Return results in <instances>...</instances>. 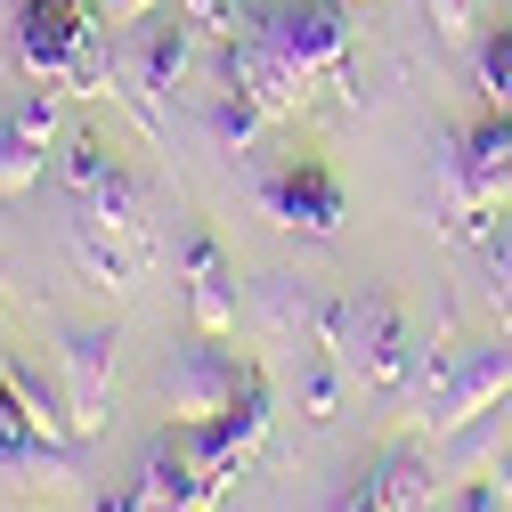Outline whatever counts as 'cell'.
Segmentation results:
<instances>
[{
    "label": "cell",
    "instance_id": "obj_1",
    "mask_svg": "<svg viewBox=\"0 0 512 512\" xmlns=\"http://www.w3.org/2000/svg\"><path fill=\"white\" fill-rule=\"evenodd\" d=\"M66 244H74V261H82V277H90V285L131 293V285L155 269V252H163L147 187H139L131 171H114V179L82 187L74 212H66Z\"/></svg>",
    "mask_w": 512,
    "mask_h": 512
},
{
    "label": "cell",
    "instance_id": "obj_2",
    "mask_svg": "<svg viewBox=\"0 0 512 512\" xmlns=\"http://www.w3.org/2000/svg\"><path fill=\"white\" fill-rule=\"evenodd\" d=\"M317 350H326L350 382H366V391H407L415 366H423L399 301L382 293V285H350V293L317 301Z\"/></svg>",
    "mask_w": 512,
    "mask_h": 512
},
{
    "label": "cell",
    "instance_id": "obj_3",
    "mask_svg": "<svg viewBox=\"0 0 512 512\" xmlns=\"http://www.w3.org/2000/svg\"><path fill=\"white\" fill-rule=\"evenodd\" d=\"M187 57H196V25L187 17H131V33L114 41V98L131 106L147 131H155V106L171 98V82L187 74Z\"/></svg>",
    "mask_w": 512,
    "mask_h": 512
},
{
    "label": "cell",
    "instance_id": "obj_4",
    "mask_svg": "<svg viewBox=\"0 0 512 512\" xmlns=\"http://www.w3.org/2000/svg\"><path fill=\"white\" fill-rule=\"evenodd\" d=\"M252 196H261V212L277 228H301V236H342V179L317 163V155H269L261 171H252Z\"/></svg>",
    "mask_w": 512,
    "mask_h": 512
},
{
    "label": "cell",
    "instance_id": "obj_5",
    "mask_svg": "<svg viewBox=\"0 0 512 512\" xmlns=\"http://www.w3.org/2000/svg\"><path fill=\"white\" fill-rule=\"evenodd\" d=\"M244 382H252V366L228 350V334H196L163 374V407H171V423H212L236 407Z\"/></svg>",
    "mask_w": 512,
    "mask_h": 512
},
{
    "label": "cell",
    "instance_id": "obj_6",
    "mask_svg": "<svg viewBox=\"0 0 512 512\" xmlns=\"http://www.w3.org/2000/svg\"><path fill=\"white\" fill-rule=\"evenodd\" d=\"M512 399V342L496 334V342H472V350H456V366L439 374V391L423 399V431H456V423H472V415H496Z\"/></svg>",
    "mask_w": 512,
    "mask_h": 512
},
{
    "label": "cell",
    "instance_id": "obj_7",
    "mask_svg": "<svg viewBox=\"0 0 512 512\" xmlns=\"http://www.w3.org/2000/svg\"><path fill=\"white\" fill-rule=\"evenodd\" d=\"M244 25H261L293 66L317 82V74H334L342 57H350V25H342V0H252V17Z\"/></svg>",
    "mask_w": 512,
    "mask_h": 512
},
{
    "label": "cell",
    "instance_id": "obj_8",
    "mask_svg": "<svg viewBox=\"0 0 512 512\" xmlns=\"http://www.w3.org/2000/svg\"><path fill=\"white\" fill-rule=\"evenodd\" d=\"M114 366H122V334L114 326H66L57 334V382L74 399V423L82 439L106 431V407H114Z\"/></svg>",
    "mask_w": 512,
    "mask_h": 512
},
{
    "label": "cell",
    "instance_id": "obj_9",
    "mask_svg": "<svg viewBox=\"0 0 512 512\" xmlns=\"http://www.w3.org/2000/svg\"><path fill=\"white\" fill-rule=\"evenodd\" d=\"M228 82L261 106L269 122H293L301 106H309V74L293 66V57L261 33V25H244V33H228Z\"/></svg>",
    "mask_w": 512,
    "mask_h": 512
},
{
    "label": "cell",
    "instance_id": "obj_10",
    "mask_svg": "<svg viewBox=\"0 0 512 512\" xmlns=\"http://www.w3.org/2000/svg\"><path fill=\"white\" fill-rule=\"evenodd\" d=\"M358 488H366V504H374V512H431V504L447 496L439 447H423L415 431H407V439H391V447H382V456L358 472Z\"/></svg>",
    "mask_w": 512,
    "mask_h": 512
},
{
    "label": "cell",
    "instance_id": "obj_11",
    "mask_svg": "<svg viewBox=\"0 0 512 512\" xmlns=\"http://www.w3.org/2000/svg\"><path fill=\"white\" fill-rule=\"evenodd\" d=\"M179 277H187V326L196 334H236V269L204 228H179Z\"/></svg>",
    "mask_w": 512,
    "mask_h": 512
},
{
    "label": "cell",
    "instance_id": "obj_12",
    "mask_svg": "<svg viewBox=\"0 0 512 512\" xmlns=\"http://www.w3.org/2000/svg\"><path fill=\"white\" fill-rule=\"evenodd\" d=\"M317 301L326 293H309V277H293V269L252 277V309H261V326L277 334V350H293V358L317 350Z\"/></svg>",
    "mask_w": 512,
    "mask_h": 512
},
{
    "label": "cell",
    "instance_id": "obj_13",
    "mask_svg": "<svg viewBox=\"0 0 512 512\" xmlns=\"http://www.w3.org/2000/svg\"><path fill=\"white\" fill-rule=\"evenodd\" d=\"M456 155H464L472 196H480L488 212H504V204H512V106H496V114L472 122V131H456Z\"/></svg>",
    "mask_w": 512,
    "mask_h": 512
},
{
    "label": "cell",
    "instance_id": "obj_14",
    "mask_svg": "<svg viewBox=\"0 0 512 512\" xmlns=\"http://www.w3.org/2000/svg\"><path fill=\"white\" fill-rule=\"evenodd\" d=\"M0 391H9V399L25 407V423H33L41 439H82V423H74V399H66V382H57V374H41L33 358H0Z\"/></svg>",
    "mask_w": 512,
    "mask_h": 512
},
{
    "label": "cell",
    "instance_id": "obj_15",
    "mask_svg": "<svg viewBox=\"0 0 512 512\" xmlns=\"http://www.w3.org/2000/svg\"><path fill=\"white\" fill-rule=\"evenodd\" d=\"M57 90L66 98H106L114 90V41H106V9L82 17L74 49H66V74H57Z\"/></svg>",
    "mask_w": 512,
    "mask_h": 512
},
{
    "label": "cell",
    "instance_id": "obj_16",
    "mask_svg": "<svg viewBox=\"0 0 512 512\" xmlns=\"http://www.w3.org/2000/svg\"><path fill=\"white\" fill-rule=\"evenodd\" d=\"M41 171H49V139H33L25 122L9 114L0 122V196H33Z\"/></svg>",
    "mask_w": 512,
    "mask_h": 512
},
{
    "label": "cell",
    "instance_id": "obj_17",
    "mask_svg": "<svg viewBox=\"0 0 512 512\" xmlns=\"http://www.w3.org/2000/svg\"><path fill=\"white\" fill-rule=\"evenodd\" d=\"M261 131H269V114L252 106V98H244L236 82H220V90H212V139H220L228 155H244V147L261 139Z\"/></svg>",
    "mask_w": 512,
    "mask_h": 512
},
{
    "label": "cell",
    "instance_id": "obj_18",
    "mask_svg": "<svg viewBox=\"0 0 512 512\" xmlns=\"http://www.w3.org/2000/svg\"><path fill=\"white\" fill-rule=\"evenodd\" d=\"M480 277H488V309L496 326H512V220H496L480 236Z\"/></svg>",
    "mask_w": 512,
    "mask_h": 512
},
{
    "label": "cell",
    "instance_id": "obj_19",
    "mask_svg": "<svg viewBox=\"0 0 512 512\" xmlns=\"http://www.w3.org/2000/svg\"><path fill=\"white\" fill-rule=\"evenodd\" d=\"M342 382H350V374H342L326 350H309V358H301V415H309V423H334V399H342Z\"/></svg>",
    "mask_w": 512,
    "mask_h": 512
},
{
    "label": "cell",
    "instance_id": "obj_20",
    "mask_svg": "<svg viewBox=\"0 0 512 512\" xmlns=\"http://www.w3.org/2000/svg\"><path fill=\"white\" fill-rule=\"evenodd\" d=\"M122 163H114V147L98 139V131H66V187L82 196V187H98V179H114Z\"/></svg>",
    "mask_w": 512,
    "mask_h": 512
},
{
    "label": "cell",
    "instance_id": "obj_21",
    "mask_svg": "<svg viewBox=\"0 0 512 512\" xmlns=\"http://www.w3.org/2000/svg\"><path fill=\"white\" fill-rule=\"evenodd\" d=\"M17 122H25L33 139H49V147H57V131H66V90H57V82H33V90L17 98Z\"/></svg>",
    "mask_w": 512,
    "mask_h": 512
},
{
    "label": "cell",
    "instance_id": "obj_22",
    "mask_svg": "<svg viewBox=\"0 0 512 512\" xmlns=\"http://www.w3.org/2000/svg\"><path fill=\"white\" fill-rule=\"evenodd\" d=\"M480 90H488V106H512V25H496L480 41Z\"/></svg>",
    "mask_w": 512,
    "mask_h": 512
},
{
    "label": "cell",
    "instance_id": "obj_23",
    "mask_svg": "<svg viewBox=\"0 0 512 512\" xmlns=\"http://www.w3.org/2000/svg\"><path fill=\"white\" fill-rule=\"evenodd\" d=\"M179 17L196 25V33H244V17H252V0H179Z\"/></svg>",
    "mask_w": 512,
    "mask_h": 512
},
{
    "label": "cell",
    "instance_id": "obj_24",
    "mask_svg": "<svg viewBox=\"0 0 512 512\" xmlns=\"http://www.w3.org/2000/svg\"><path fill=\"white\" fill-rule=\"evenodd\" d=\"M423 17H431V33H439L447 49H464L472 25H480V0H423Z\"/></svg>",
    "mask_w": 512,
    "mask_h": 512
},
{
    "label": "cell",
    "instance_id": "obj_25",
    "mask_svg": "<svg viewBox=\"0 0 512 512\" xmlns=\"http://www.w3.org/2000/svg\"><path fill=\"white\" fill-rule=\"evenodd\" d=\"M431 512H512V504H504V488H496V472H488V480H456Z\"/></svg>",
    "mask_w": 512,
    "mask_h": 512
},
{
    "label": "cell",
    "instance_id": "obj_26",
    "mask_svg": "<svg viewBox=\"0 0 512 512\" xmlns=\"http://www.w3.org/2000/svg\"><path fill=\"white\" fill-rule=\"evenodd\" d=\"M98 9H106L114 25H131V17H155V9H163V0H98Z\"/></svg>",
    "mask_w": 512,
    "mask_h": 512
},
{
    "label": "cell",
    "instance_id": "obj_27",
    "mask_svg": "<svg viewBox=\"0 0 512 512\" xmlns=\"http://www.w3.org/2000/svg\"><path fill=\"white\" fill-rule=\"evenodd\" d=\"M98 512H147V496H139V488H131V480H122V488H114V496H106V504H98Z\"/></svg>",
    "mask_w": 512,
    "mask_h": 512
},
{
    "label": "cell",
    "instance_id": "obj_28",
    "mask_svg": "<svg viewBox=\"0 0 512 512\" xmlns=\"http://www.w3.org/2000/svg\"><path fill=\"white\" fill-rule=\"evenodd\" d=\"M326 512H374V504H366V488H342V496H334Z\"/></svg>",
    "mask_w": 512,
    "mask_h": 512
},
{
    "label": "cell",
    "instance_id": "obj_29",
    "mask_svg": "<svg viewBox=\"0 0 512 512\" xmlns=\"http://www.w3.org/2000/svg\"><path fill=\"white\" fill-rule=\"evenodd\" d=\"M496 488H504V504H512V447H504V464H496Z\"/></svg>",
    "mask_w": 512,
    "mask_h": 512
}]
</instances>
